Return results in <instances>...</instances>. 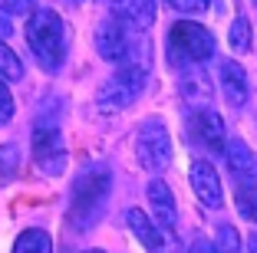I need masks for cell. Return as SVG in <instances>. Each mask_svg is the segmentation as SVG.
Listing matches in <instances>:
<instances>
[{"label": "cell", "instance_id": "6da1fadb", "mask_svg": "<svg viewBox=\"0 0 257 253\" xmlns=\"http://www.w3.org/2000/svg\"><path fill=\"white\" fill-rule=\"evenodd\" d=\"M27 43L43 69H60L66 60V27L56 10H33L27 20Z\"/></svg>", "mask_w": 257, "mask_h": 253}, {"label": "cell", "instance_id": "4fadbf2b", "mask_svg": "<svg viewBox=\"0 0 257 253\" xmlns=\"http://www.w3.org/2000/svg\"><path fill=\"white\" fill-rule=\"evenodd\" d=\"M178 89H182V99H185V102L198 105V109H208V105H211V96H214L211 79H208L204 73H198V69H191V73L182 76Z\"/></svg>", "mask_w": 257, "mask_h": 253}, {"label": "cell", "instance_id": "9c48e42d", "mask_svg": "<svg viewBox=\"0 0 257 253\" xmlns=\"http://www.w3.org/2000/svg\"><path fill=\"white\" fill-rule=\"evenodd\" d=\"M224 155H227V168H231V174L241 178L244 184H254V181H257V155L250 151V145L234 135V138L224 145Z\"/></svg>", "mask_w": 257, "mask_h": 253}, {"label": "cell", "instance_id": "30bf717a", "mask_svg": "<svg viewBox=\"0 0 257 253\" xmlns=\"http://www.w3.org/2000/svg\"><path fill=\"white\" fill-rule=\"evenodd\" d=\"M145 194H149V204H152V210H155V220H159L168 233H175V227H178V210H175V197H172V191H168V184L155 178L145 187Z\"/></svg>", "mask_w": 257, "mask_h": 253}, {"label": "cell", "instance_id": "52a82bcc", "mask_svg": "<svg viewBox=\"0 0 257 253\" xmlns=\"http://www.w3.org/2000/svg\"><path fill=\"white\" fill-rule=\"evenodd\" d=\"M191 132H195V138L201 145H208V151H214V155H221L227 145L224 138V119H221L214 109H195L188 119Z\"/></svg>", "mask_w": 257, "mask_h": 253}, {"label": "cell", "instance_id": "8992f818", "mask_svg": "<svg viewBox=\"0 0 257 253\" xmlns=\"http://www.w3.org/2000/svg\"><path fill=\"white\" fill-rule=\"evenodd\" d=\"M33 161L43 174H63L66 168V145H63V135L60 128H46L40 125L33 132Z\"/></svg>", "mask_w": 257, "mask_h": 253}, {"label": "cell", "instance_id": "8fae6325", "mask_svg": "<svg viewBox=\"0 0 257 253\" xmlns=\"http://www.w3.org/2000/svg\"><path fill=\"white\" fill-rule=\"evenodd\" d=\"M128 46V37H125V27L119 20H102L96 30V53L102 60H119Z\"/></svg>", "mask_w": 257, "mask_h": 253}, {"label": "cell", "instance_id": "f546056e", "mask_svg": "<svg viewBox=\"0 0 257 253\" xmlns=\"http://www.w3.org/2000/svg\"><path fill=\"white\" fill-rule=\"evenodd\" d=\"M73 4H79V0H73Z\"/></svg>", "mask_w": 257, "mask_h": 253}, {"label": "cell", "instance_id": "5b68a950", "mask_svg": "<svg viewBox=\"0 0 257 253\" xmlns=\"http://www.w3.org/2000/svg\"><path fill=\"white\" fill-rule=\"evenodd\" d=\"M136 158H139V164H142L145 171H152V174H162L168 164H172V138H168L165 122L152 119V122H145V125L139 128Z\"/></svg>", "mask_w": 257, "mask_h": 253}, {"label": "cell", "instance_id": "d6986e66", "mask_svg": "<svg viewBox=\"0 0 257 253\" xmlns=\"http://www.w3.org/2000/svg\"><path fill=\"white\" fill-rule=\"evenodd\" d=\"M0 76H4V79H10V82H20L23 79V63H20V56H17V53L4 43V40H0Z\"/></svg>", "mask_w": 257, "mask_h": 253}, {"label": "cell", "instance_id": "3957f363", "mask_svg": "<svg viewBox=\"0 0 257 253\" xmlns=\"http://www.w3.org/2000/svg\"><path fill=\"white\" fill-rule=\"evenodd\" d=\"M145 76H149L145 63L128 60L125 66H119L112 79L99 89V109L102 112H122L128 102H136V99L142 96V89H145Z\"/></svg>", "mask_w": 257, "mask_h": 253}, {"label": "cell", "instance_id": "44dd1931", "mask_svg": "<svg viewBox=\"0 0 257 253\" xmlns=\"http://www.w3.org/2000/svg\"><path fill=\"white\" fill-rule=\"evenodd\" d=\"M0 10L14 17H30L37 10V0H0Z\"/></svg>", "mask_w": 257, "mask_h": 253}, {"label": "cell", "instance_id": "ffe728a7", "mask_svg": "<svg viewBox=\"0 0 257 253\" xmlns=\"http://www.w3.org/2000/svg\"><path fill=\"white\" fill-rule=\"evenodd\" d=\"M214 253H241V233L231 223H221L214 237Z\"/></svg>", "mask_w": 257, "mask_h": 253}, {"label": "cell", "instance_id": "2e32d148", "mask_svg": "<svg viewBox=\"0 0 257 253\" xmlns=\"http://www.w3.org/2000/svg\"><path fill=\"white\" fill-rule=\"evenodd\" d=\"M122 17L128 23H136L139 30H149L152 23H155V0H128Z\"/></svg>", "mask_w": 257, "mask_h": 253}, {"label": "cell", "instance_id": "7c38bea8", "mask_svg": "<svg viewBox=\"0 0 257 253\" xmlns=\"http://www.w3.org/2000/svg\"><path fill=\"white\" fill-rule=\"evenodd\" d=\"M221 89H224V99L234 109H241L244 102H247V73H244L241 63L227 60L224 66H221Z\"/></svg>", "mask_w": 257, "mask_h": 253}, {"label": "cell", "instance_id": "5bb4252c", "mask_svg": "<svg viewBox=\"0 0 257 253\" xmlns=\"http://www.w3.org/2000/svg\"><path fill=\"white\" fill-rule=\"evenodd\" d=\"M125 220H128V227H132V233H136L139 240H142V246L145 250H159V243H162V230L155 227V223L149 220V214L145 210H139V207H128V214H125Z\"/></svg>", "mask_w": 257, "mask_h": 253}, {"label": "cell", "instance_id": "4316f807", "mask_svg": "<svg viewBox=\"0 0 257 253\" xmlns=\"http://www.w3.org/2000/svg\"><path fill=\"white\" fill-rule=\"evenodd\" d=\"M191 253H214V243H208L204 237H198L195 243H191Z\"/></svg>", "mask_w": 257, "mask_h": 253}, {"label": "cell", "instance_id": "603a6c76", "mask_svg": "<svg viewBox=\"0 0 257 253\" xmlns=\"http://www.w3.org/2000/svg\"><path fill=\"white\" fill-rule=\"evenodd\" d=\"M14 115V96H10V89H7V82L0 79V125Z\"/></svg>", "mask_w": 257, "mask_h": 253}, {"label": "cell", "instance_id": "ac0fdd59", "mask_svg": "<svg viewBox=\"0 0 257 253\" xmlns=\"http://www.w3.org/2000/svg\"><path fill=\"white\" fill-rule=\"evenodd\" d=\"M227 43L234 53H247L250 50V20L247 17H234L231 30H227Z\"/></svg>", "mask_w": 257, "mask_h": 253}, {"label": "cell", "instance_id": "83f0119b", "mask_svg": "<svg viewBox=\"0 0 257 253\" xmlns=\"http://www.w3.org/2000/svg\"><path fill=\"white\" fill-rule=\"evenodd\" d=\"M247 250L257 253V233H250V237H247Z\"/></svg>", "mask_w": 257, "mask_h": 253}, {"label": "cell", "instance_id": "484cf974", "mask_svg": "<svg viewBox=\"0 0 257 253\" xmlns=\"http://www.w3.org/2000/svg\"><path fill=\"white\" fill-rule=\"evenodd\" d=\"M10 33H14V23H10V17L0 10V40H7Z\"/></svg>", "mask_w": 257, "mask_h": 253}, {"label": "cell", "instance_id": "7a4b0ae2", "mask_svg": "<svg viewBox=\"0 0 257 253\" xmlns=\"http://www.w3.org/2000/svg\"><path fill=\"white\" fill-rule=\"evenodd\" d=\"M109 184H112V174L109 168H86L73 187V214L69 220L79 227V230H89L92 223L102 217V207L109 201Z\"/></svg>", "mask_w": 257, "mask_h": 253}, {"label": "cell", "instance_id": "f1b7e54d", "mask_svg": "<svg viewBox=\"0 0 257 253\" xmlns=\"http://www.w3.org/2000/svg\"><path fill=\"white\" fill-rule=\"evenodd\" d=\"M86 253H102V250H86Z\"/></svg>", "mask_w": 257, "mask_h": 253}, {"label": "cell", "instance_id": "e0dca14e", "mask_svg": "<svg viewBox=\"0 0 257 253\" xmlns=\"http://www.w3.org/2000/svg\"><path fill=\"white\" fill-rule=\"evenodd\" d=\"M234 204H237V210H241L244 220L257 223V187L254 184H237L234 187Z\"/></svg>", "mask_w": 257, "mask_h": 253}, {"label": "cell", "instance_id": "ba28073f", "mask_svg": "<svg viewBox=\"0 0 257 253\" xmlns=\"http://www.w3.org/2000/svg\"><path fill=\"white\" fill-rule=\"evenodd\" d=\"M191 187H195L198 201L208 204V207H221L224 194H221V178L214 171L211 161H195L191 164Z\"/></svg>", "mask_w": 257, "mask_h": 253}, {"label": "cell", "instance_id": "cb8c5ba5", "mask_svg": "<svg viewBox=\"0 0 257 253\" xmlns=\"http://www.w3.org/2000/svg\"><path fill=\"white\" fill-rule=\"evenodd\" d=\"M175 10H182V14H201V10H208V4L211 0H168Z\"/></svg>", "mask_w": 257, "mask_h": 253}, {"label": "cell", "instance_id": "d4e9b609", "mask_svg": "<svg viewBox=\"0 0 257 253\" xmlns=\"http://www.w3.org/2000/svg\"><path fill=\"white\" fill-rule=\"evenodd\" d=\"M155 253H182V243H178V240H175L172 237V233H162V243H159V250H155Z\"/></svg>", "mask_w": 257, "mask_h": 253}, {"label": "cell", "instance_id": "277c9868", "mask_svg": "<svg viewBox=\"0 0 257 253\" xmlns=\"http://www.w3.org/2000/svg\"><path fill=\"white\" fill-rule=\"evenodd\" d=\"M168 50H172L175 60L182 56L185 63H204V60L214 56V37H211L208 27H201V23L182 20V23H175L172 30H168Z\"/></svg>", "mask_w": 257, "mask_h": 253}, {"label": "cell", "instance_id": "7402d4cb", "mask_svg": "<svg viewBox=\"0 0 257 253\" xmlns=\"http://www.w3.org/2000/svg\"><path fill=\"white\" fill-rule=\"evenodd\" d=\"M17 155H20L17 145H4V148H0V174H10L17 168Z\"/></svg>", "mask_w": 257, "mask_h": 253}, {"label": "cell", "instance_id": "9a60e30c", "mask_svg": "<svg viewBox=\"0 0 257 253\" xmlns=\"http://www.w3.org/2000/svg\"><path fill=\"white\" fill-rule=\"evenodd\" d=\"M14 253H53V240H50L46 230L30 227V230H23L20 237L14 240Z\"/></svg>", "mask_w": 257, "mask_h": 253}]
</instances>
